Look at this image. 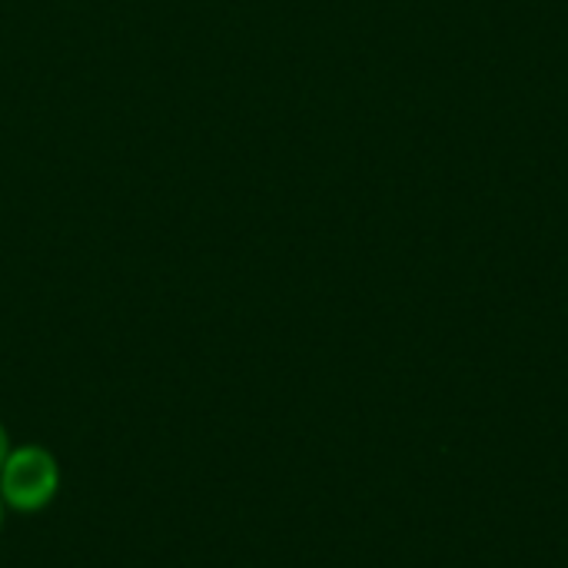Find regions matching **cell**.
Returning a JSON list of instances; mask_svg holds the SVG:
<instances>
[{
	"label": "cell",
	"mask_w": 568,
	"mask_h": 568,
	"mask_svg": "<svg viewBox=\"0 0 568 568\" xmlns=\"http://www.w3.org/2000/svg\"><path fill=\"white\" fill-rule=\"evenodd\" d=\"M57 483H60V473H57L53 456L37 446L10 453L0 469V496L20 513H33L47 506L57 493Z\"/></svg>",
	"instance_id": "obj_1"
},
{
	"label": "cell",
	"mask_w": 568,
	"mask_h": 568,
	"mask_svg": "<svg viewBox=\"0 0 568 568\" xmlns=\"http://www.w3.org/2000/svg\"><path fill=\"white\" fill-rule=\"evenodd\" d=\"M3 463H7V433L0 426V469H3Z\"/></svg>",
	"instance_id": "obj_2"
},
{
	"label": "cell",
	"mask_w": 568,
	"mask_h": 568,
	"mask_svg": "<svg viewBox=\"0 0 568 568\" xmlns=\"http://www.w3.org/2000/svg\"><path fill=\"white\" fill-rule=\"evenodd\" d=\"M0 526H3V509H0Z\"/></svg>",
	"instance_id": "obj_3"
}]
</instances>
